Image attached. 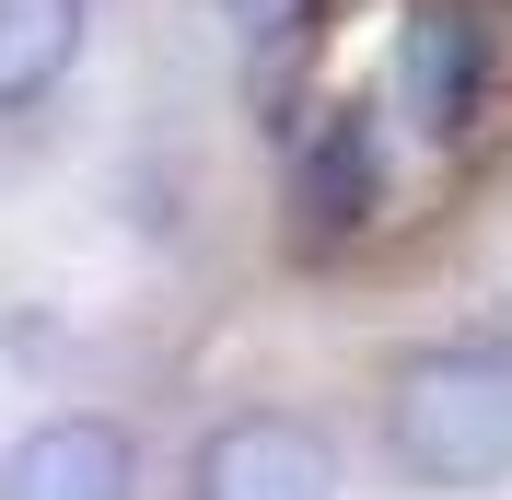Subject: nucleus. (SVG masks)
<instances>
[{"label":"nucleus","instance_id":"obj_2","mask_svg":"<svg viewBox=\"0 0 512 500\" xmlns=\"http://www.w3.org/2000/svg\"><path fill=\"white\" fill-rule=\"evenodd\" d=\"M187 500H338V454H326L315 419L245 407L187 454Z\"/></svg>","mask_w":512,"mask_h":500},{"label":"nucleus","instance_id":"obj_5","mask_svg":"<svg viewBox=\"0 0 512 500\" xmlns=\"http://www.w3.org/2000/svg\"><path fill=\"white\" fill-rule=\"evenodd\" d=\"M82 24L94 0H0V105L59 94V70L82 59Z\"/></svg>","mask_w":512,"mask_h":500},{"label":"nucleus","instance_id":"obj_1","mask_svg":"<svg viewBox=\"0 0 512 500\" xmlns=\"http://www.w3.org/2000/svg\"><path fill=\"white\" fill-rule=\"evenodd\" d=\"M384 454L419 489H501L512 477V326L443 338L384 384Z\"/></svg>","mask_w":512,"mask_h":500},{"label":"nucleus","instance_id":"obj_6","mask_svg":"<svg viewBox=\"0 0 512 500\" xmlns=\"http://www.w3.org/2000/svg\"><path fill=\"white\" fill-rule=\"evenodd\" d=\"M384 187V163H373V128L361 117H326L315 128V152H303V210H315V233H338V221H361Z\"/></svg>","mask_w":512,"mask_h":500},{"label":"nucleus","instance_id":"obj_7","mask_svg":"<svg viewBox=\"0 0 512 500\" xmlns=\"http://www.w3.org/2000/svg\"><path fill=\"white\" fill-rule=\"evenodd\" d=\"M303 12H315V0H233L245 47H268V35H303Z\"/></svg>","mask_w":512,"mask_h":500},{"label":"nucleus","instance_id":"obj_3","mask_svg":"<svg viewBox=\"0 0 512 500\" xmlns=\"http://www.w3.org/2000/svg\"><path fill=\"white\" fill-rule=\"evenodd\" d=\"M0 500H140V454L117 419H35L0 454Z\"/></svg>","mask_w":512,"mask_h":500},{"label":"nucleus","instance_id":"obj_4","mask_svg":"<svg viewBox=\"0 0 512 500\" xmlns=\"http://www.w3.org/2000/svg\"><path fill=\"white\" fill-rule=\"evenodd\" d=\"M396 70H408V117L431 128V140H454V128L478 117V70L489 59H478V24H466V12H419Z\"/></svg>","mask_w":512,"mask_h":500}]
</instances>
